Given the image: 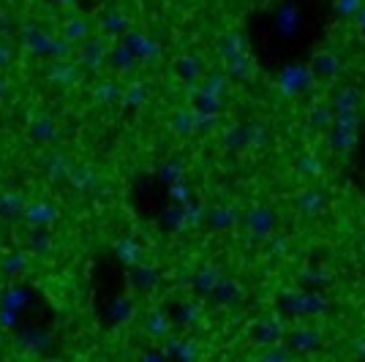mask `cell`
<instances>
[{"label":"cell","instance_id":"6da1fadb","mask_svg":"<svg viewBox=\"0 0 365 362\" xmlns=\"http://www.w3.org/2000/svg\"><path fill=\"white\" fill-rule=\"evenodd\" d=\"M16 41L22 46L25 55L33 58H44V61H68L74 55V44H68L61 33L52 36V33L41 28V25H22L16 31Z\"/></svg>","mask_w":365,"mask_h":362},{"label":"cell","instance_id":"7a4b0ae2","mask_svg":"<svg viewBox=\"0 0 365 362\" xmlns=\"http://www.w3.org/2000/svg\"><path fill=\"white\" fill-rule=\"evenodd\" d=\"M109 58V44L101 36H91L74 49V61L82 66V71H98Z\"/></svg>","mask_w":365,"mask_h":362},{"label":"cell","instance_id":"3957f363","mask_svg":"<svg viewBox=\"0 0 365 362\" xmlns=\"http://www.w3.org/2000/svg\"><path fill=\"white\" fill-rule=\"evenodd\" d=\"M41 76L55 88H74L76 82L82 79V66L71 61V58L68 61H46Z\"/></svg>","mask_w":365,"mask_h":362},{"label":"cell","instance_id":"277c9868","mask_svg":"<svg viewBox=\"0 0 365 362\" xmlns=\"http://www.w3.org/2000/svg\"><path fill=\"white\" fill-rule=\"evenodd\" d=\"M22 221L28 227H52L61 221V207L49 199H31L25 205V212H22Z\"/></svg>","mask_w":365,"mask_h":362},{"label":"cell","instance_id":"5b68a950","mask_svg":"<svg viewBox=\"0 0 365 362\" xmlns=\"http://www.w3.org/2000/svg\"><path fill=\"white\" fill-rule=\"evenodd\" d=\"M41 169H44L46 182L61 185V182H68V177H71L74 161H71V155H66L63 150H49L41 158Z\"/></svg>","mask_w":365,"mask_h":362},{"label":"cell","instance_id":"8992f818","mask_svg":"<svg viewBox=\"0 0 365 362\" xmlns=\"http://www.w3.org/2000/svg\"><path fill=\"white\" fill-rule=\"evenodd\" d=\"M123 44H125L128 49H131V52H134V58H137V61H145V63L158 61V58L164 55L161 44H158L155 38H150L148 33L128 31L125 36H123Z\"/></svg>","mask_w":365,"mask_h":362},{"label":"cell","instance_id":"52a82bcc","mask_svg":"<svg viewBox=\"0 0 365 362\" xmlns=\"http://www.w3.org/2000/svg\"><path fill=\"white\" fill-rule=\"evenodd\" d=\"M28 136H31L36 145H52L61 136V125H58V120L52 115H36L28 123Z\"/></svg>","mask_w":365,"mask_h":362},{"label":"cell","instance_id":"ba28073f","mask_svg":"<svg viewBox=\"0 0 365 362\" xmlns=\"http://www.w3.org/2000/svg\"><path fill=\"white\" fill-rule=\"evenodd\" d=\"M16 346L25 348V351H31V354H44L46 348L52 346V335L41 327H22V330L16 332Z\"/></svg>","mask_w":365,"mask_h":362},{"label":"cell","instance_id":"9c48e42d","mask_svg":"<svg viewBox=\"0 0 365 362\" xmlns=\"http://www.w3.org/2000/svg\"><path fill=\"white\" fill-rule=\"evenodd\" d=\"M98 28L109 38H118V36H125L131 31V19L123 9H104L101 16H98Z\"/></svg>","mask_w":365,"mask_h":362},{"label":"cell","instance_id":"30bf717a","mask_svg":"<svg viewBox=\"0 0 365 362\" xmlns=\"http://www.w3.org/2000/svg\"><path fill=\"white\" fill-rule=\"evenodd\" d=\"M68 41V44L79 46L85 38H91V19L82 14H68L61 22V31H58Z\"/></svg>","mask_w":365,"mask_h":362},{"label":"cell","instance_id":"8fae6325","mask_svg":"<svg viewBox=\"0 0 365 362\" xmlns=\"http://www.w3.org/2000/svg\"><path fill=\"white\" fill-rule=\"evenodd\" d=\"M245 227H248V232H251L254 240L267 237L270 229H273V212L267 210V207H254V210H248V215H245Z\"/></svg>","mask_w":365,"mask_h":362},{"label":"cell","instance_id":"7c38bea8","mask_svg":"<svg viewBox=\"0 0 365 362\" xmlns=\"http://www.w3.org/2000/svg\"><path fill=\"white\" fill-rule=\"evenodd\" d=\"M68 182L74 185L76 194H93V191L98 188V175H96V169H93V166H88V164H74Z\"/></svg>","mask_w":365,"mask_h":362},{"label":"cell","instance_id":"4fadbf2b","mask_svg":"<svg viewBox=\"0 0 365 362\" xmlns=\"http://www.w3.org/2000/svg\"><path fill=\"white\" fill-rule=\"evenodd\" d=\"M25 205H28V199L22 197L19 191H0V218L3 221H16V218H22V212H25Z\"/></svg>","mask_w":365,"mask_h":362},{"label":"cell","instance_id":"5bb4252c","mask_svg":"<svg viewBox=\"0 0 365 362\" xmlns=\"http://www.w3.org/2000/svg\"><path fill=\"white\" fill-rule=\"evenodd\" d=\"M93 101L101 106L120 104L123 101L120 82H115V79H101V82H96V88H93Z\"/></svg>","mask_w":365,"mask_h":362},{"label":"cell","instance_id":"9a60e30c","mask_svg":"<svg viewBox=\"0 0 365 362\" xmlns=\"http://www.w3.org/2000/svg\"><path fill=\"white\" fill-rule=\"evenodd\" d=\"M107 63L118 71V74H131L134 71V66H137V58H134V52L128 49V46L123 44H115V46H109V58Z\"/></svg>","mask_w":365,"mask_h":362},{"label":"cell","instance_id":"2e32d148","mask_svg":"<svg viewBox=\"0 0 365 362\" xmlns=\"http://www.w3.org/2000/svg\"><path fill=\"white\" fill-rule=\"evenodd\" d=\"M28 248H31L33 257H49L52 248H55L49 227H31V232H28Z\"/></svg>","mask_w":365,"mask_h":362},{"label":"cell","instance_id":"e0dca14e","mask_svg":"<svg viewBox=\"0 0 365 362\" xmlns=\"http://www.w3.org/2000/svg\"><path fill=\"white\" fill-rule=\"evenodd\" d=\"M28 267H31V257L25 251H11V254H6L3 262H0V272L6 278H19V275L28 272Z\"/></svg>","mask_w":365,"mask_h":362},{"label":"cell","instance_id":"ac0fdd59","mask_svg":"<svg viewBox=\"0 0 365 362\" xmlns=\"http://www.w3.org/2000/svg\"><path fill=\"white\" fill-rule=\"evenodd\" d=\"M148 95H150L148 85L139 82V79H134L128 88H123V104L128 106V109H139V106L148 101Z\"/></svg>","mask_w":365,"mask_h":362},{"label":"cell","instance_id":"d6986e66","mask_svg":"<svg viewBox=\"0 0 365 362\" xmlns=\"http://www.w3.org/2000/svg\"><path fill=\"white\" fill-rule=\"evenodd\" d=\"M115 251H118V257H120L123 262H128V264H137L139 259H142V254H145V248H142L137 240H131V237H123V240L115 242Z\"/></svg>","mask_w":365,"mask_h":362},{"label":"cell","instance_id":"ffe728a7","mask_svg":"<svg viewBox=\"0 0 365 362\" xmlns=\"http://www.w3.org/2000/svg\"><path fill=\"white\" fill-rule=\"evenodd\" d=\"M207 221H210L213 229H227L237 221V210H235L232 205H221V207H213V210H210Z\"/></svg>","mask_w":365,"mask_h":362},{"label":"cell","instance_id":"44dd1931","mask_svg":"<svg viewBox=\"0 0 365 362\" xmlns=\"http://www.w3.org/2000/svg\"><path fill=\"white\" fill-rule=\"evenodd\" d=\"M199 71H202V63H199L197 55H180V58H178V74H180L182 79L197 82Z\"/></svg>","mask_w":365,"mask_h":362},{"label":"cell","instance_id":"7402d4cb","mask_svg":"<svg viewBox=\"0 0 365 362\" xmlns=\"http://www.w3.org/2000/svg\"><path fill=\"white\" fill-rule=\"evenodd\" d=\"M145 324H148V332H150L153 338H164L169 332V316L164 311H150L148 319H145Z\"/></svg>","mask_w":365,"mask_h":362},{"label":"cell","instance_id":"603a6c76","mask_svg":"<svg viewBox=\"0 0 365 362\" xmlns=\"http://www.w3.org/2000/svg\"><path fill=\"white\" fill-rule=\"evenodd\" d=\"M245 145H251L245 125H232L227 134H224V148H229V150H240Z\"/></svg>","mask_w":365,"mask_h":362},{"label":"cell","instance_id":"cb8c5ba5","mask_svg":"<svg viewBox=\"0 0 365 362\" xmlns=\"http://www.w3.org/2000/svg\"><path fill=\"white\" fill-rule=\"evenodd\" d=\"M131 275H134V284H137L139 291H150L155 284H158V275H155V270L153 267H134L131 270Z\"/></svg>","mask_w":365,"mask_h":362},{"label":"cell","instance_id":"d4e9b609","mask_svg":"<svg viewBox=\"0 0 365 362\" xmlns=\"http://www.w3.org/2000/svg\"><path fill=\"white\" fill-rule=\"evenodd\" d=\"M229 63V76H235V79H240V82H245V79H251V74H254V68H251V61L243 55H237V58H232Z\"/></svg>","mask_w":365,"mask_h":362},{"label":"cell","instance_id":"484cf974","mask_svg":"<svg viewBox=\"0 0 365 362\" xmlns=\"http://www.w3.org/2000/svg\"><path fill=\"white\" fill-rule=\"evenodd\" d=\"M278 335H281V327H278V324H270L267 319H262L259 327H254V341H257V343H275Z\"/></svg>","mask_w":365,"mask_h":362},{"label":"cell","instance_id":"4316f807","mask_svg":"<svg viewBox=\"0 0 365 362\" xmlns=\"http://www.w3.org/2000/svg\"><path fill=\"white\" fill-rule=\"evenodd\" d=\"M218 281H221V275H218L215 267H205V270H199L197 275H194V286H197L199 291H213Z\"/></svg>","mask_w":365,"mask_h":362},{"label":"cell","instance_id":"83f0119b","mask_svg":"<svg viewBox=\"0 0 365 362\" xmlns=\"http://www.w3.org/2000/svg\"><path fill=\"white\" fill-rule=\"evenodd\" d=\"M28 297H31V291L22 286H9L6 291H3V305H9V308H22L25 302H28Z\"/></svg>","mask_w":365,"mask_h":362},{"label":"cell","instance_id":"f1b7e54d","mask_svg":"<svg viewBox=\"0 0 365 362\" xmlns=\"http://www.w3.org/2000/svg\"><path fill=\"white\" fill-rule=\"evenodd\" d=\"M221 55H224V61H232V58L243 55V38L237 33H229L227 38H224V44H221Z\"/></svg>","mask_w":365,"mask_h":362},{"label":"cell","instance_id":"f546056e","mask_svg":"<svg viewBox=\"0 0 365 362\" xmlns=\"http://www.w3.org/2000/svg\"><path fill=\"white\" fill-rule=\"evenodd\" d=\"M297 205H300V210L308 212V215H314V212L322 210V197L317 191H305L303 197L297 199Z\"/></svg>","mask_w":365,"mask_h":362},{"label":"cell","instance_id":"4dcf8cb0","mask_svg":"<svg viewBox=\"0 0 365 362\" xmlns=\"http://www.w3.org/2000/svg\"><path fill=\"white\" fill-rule=\"evenodd\" d=\"M112 316H118V319H115L118 324L131 321V316H134V302H131V300H118L115 305H112Z\"/></svg>","mask_w":365,"mask_h":362},{"label":"cell","instance_id":"1f68e13d","mask_svg":"<svg viewBox=\"0 0 365 362\" xmlns=\"http://www.w3.org/2000/svg\"><path fill=\"white\" fill-rule=\"evenodd\" d=\"M14 55L16 49L6 38H0V71H6V68H11V63H14Z\"/></svg>","mask_w":365,"mask_h":362},{"label":"cell","instance_id":"d6a6232c","mask_svg":"<svg viewBox=\"0 0 365 362\" xmlns=\"http://www.w3.org/2000/svg\"><path fill=\"white\" fill-rule=\"evenodd\" d=\"M178 324L180 327H188V324H194V319L199 316V311H197V305H191V302H182L180 305V311H178Z\"/></svg>","mask_w":365,"mask_h":362},{"label":"cell","instance_id":"836d02e7","mask_svg":"<svg viewBox=\"0 0 365 362\" xmlns=\"http://www.w3.org/2000/svg\"><path fill=\"white\" fill-rule=\"evenodd\" d=\"M167 354H175V357H197V348L191 346V341H182V343H172L167 348Z\"/></svg>","mask_w":365,"mask_h":362},{"label":"cell","instance_id":"e575fe53","mask_svg":"<svg viewBox=\"0 0 365 362\" xmlns=\"http://www.w3.org/2000/svg\"><path fill=\"white\" fill-rule=\"evenodd\" d=\"M9 28H11V16L0 11V33H9Z\"/></svg>","mask_w":365,"mask_h":362},{"label":"cell","instance_id":"d590c367","mask_svg":"<svg viewBox=\"0 0 365 362\" xmlns=\"http://www.w3.org/2000/svg\"><path fill=\"white\" fill-rule=\"evenodd\" d=\"M6 93H9V82L0 76V104H3V98H6Z\"/></svg>","mask_w":365,"mask_h":362},{"label":"cell","instance_id":"8d00e7d4","mask_svg":"<svg viewBox=\"0 0 365 362\" xmlns=\"http://www.w3.org/2000/svg\"><path fill=\"white\" fill-rule=\"evenodd\" d=\"M55 6H61V9H71V6H76V0H52Z\"/></svg>","mask_w":365,"mask_h":362}]
</instances>
